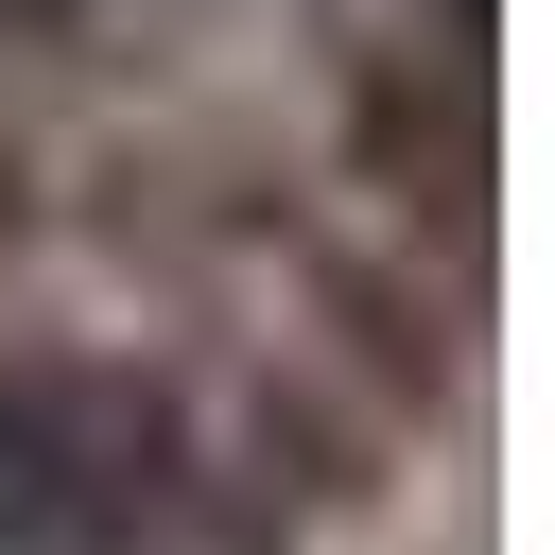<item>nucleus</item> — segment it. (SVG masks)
<instances>
[{
  "label": "nucleus",
  "mask_w": 555,
  "mask_h": 555,
  "mask_svg": "<svg viewBox=\"0 0 555 555\" xmlns=\"http://www.w3.org/2000/svg\"><path fill=\"white\" fill-rule=\"evenodd\" d=\"M0 17H87V0H0Z\"/></svg>",
  "instance_id": "obj_2"
},
{
  "label": "nucleus",
  "mask_w": 555,
  "mask_h": 555,
  "mask_svg": "<svg viewBox=\"0 0 555 555\" xmlns=\"http://www.w3.org/2000/svg\"><path fill=\"white\" fill-rule=\"evenodd\" d=\"M0 555H225V468L139 364L0 382Z\"/></svg>",
  "instance_id": "obj_1"
}]
</instances>
